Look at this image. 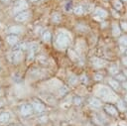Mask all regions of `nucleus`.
Returning <instances> with one entry per match:
<instances>
[{
    "label": "nucleus",
    "mask_w": 127,
    "mask_h": 126,
    "mask_svg": "<svg viewBox=\"0 0 127 126\" xmlns=\"http://www.w3.org/2000/svg\"><path fill=\"white\" fill-rule=\"evenodd\" d=\"M73 102H74V104H76V105H79L80 103H81V98L80 97H74L73 98Z\"/></svg>",
    "instance_id": "2f4dec72"
},
{
    "label": "nucleus",
    "mask_w": 127,
    "mask_h": 126,
    "mask_svg": "<svg viewBox=\"0 0 127 126\" xmlns=\"http://www.w3.org/2000/svg\"><path fill=\"white\" fill-rule=\"evenodd\" d=\"M98 94H99L103 99H106V96H107V95H110V94H112V93H111V91H110L107 87L102 86V87L99 88V90H98Z\"/></svg>",
    "instance_id": "ddd939ff"
},
{
    "label": "nucleus",
    "mask_w": 127,
    "mask_h": 126,
    "mask_svg": "<svg viewBox=\"0 0 127 126\" xmlns=\"http://www.w3.org/2000/svg\"><path fill=\"white\" fill-rule=\"evenodd\" d=\"M91 63L93 64V66L95 68H100V67H103L105 64H106V62L102 59H99V58H92L91 59Z\"/></svg>",
    "instance_id": "6e6552de"
},
{
    "label": "nucleus",
    "mask_w": 127,
    "mask_h": 126,
    "mask_svg": "<svg viewBox=\"0 0 127 126\" xmlns=\"http://www.w3.org/2000/svg\"><path fill=\"white\" fill-rule=\"evenodd\" d=\"M93 78H94V80L99 81V80H101V79L103 78V75H102L101 73H95L94 76H93Z\"/></svg>",
    "instance_id": "c756f323"
},
{
    "label": "nucleus",
    "mask_w": 127,
    "mask_h": 126,
    "mask_svg": "<svg viewBox=\"0 0 127 126\" xmlns=\"http://www.w3.org/2000/svg\"><path fill=\"white\" fill-rule=\"evenodd\" d=\"M104 109H105V111H106L109 115H112V116L117 115V109H116V107L113 106L112 104H106V105L104 106Z\"/></svg>",
    "instance_id": "9d476101"
},
{
    "label": "nucleus",
    "mask_w": 127,
    "mask_h": 126,
    "mask_svg": "<svg viewBox=\"0 0 127 126\" xmlns=\"http://www.w3.org/2000/svg\"><path fill=\"white\" fill-rule=\"evenodd\" d=\"M88 102H89V104H90L92 107H94V108H99V107H101V105H102L101 101H100L98 98H96V97H90V98L88 99Z\"/></svg>",
    "instance_id": "f8f14e48"
},
{
    "label": "nucleus",
    "mask_w": 127,
    "mask_h": 126,
    "mask_svg": "<svg viewBox=\"0 0 127 126\" xmlns=\"http://www.w3.org/2000/svg\"><path fill=\"white\" fill-rule=\"evenodd\" d=\"M117 108H118V110H120V111H125L126 110V102L125 101H123L122 99H118L117 100Z\"/></svg>",
    "instance_id": "a211bd4d"
},
{
    "label": "nucleus",
    "mask_w": 127,
    "mask_h": 126,
    "mask_svg": "<svg viewBox=\"0 0 127 126\" xmlns=\"http://www.w3.org/2000/svg\"><path fill=\"white\" fill-rule=\"evenodd\" d=\"M122 63H123L125 66H127V56H125V57L122 58Z\"/></svg>",
    "instance_id": "f704fd0d"
},
{
    "label": "nucleus",
    "mask_w": 127,
    "mask_h": 126,
    "mask_svg": "<svg viewBox=\"0 0 127 126\" xmlns=\"http://www.w3.org/2000/svg\"><path fill=\"white\" fill-rule=\"evenodd\" d=\"M29 53H28V61L32 60L34 58V55L35 53L39 50V45L37 43H31L29 44Z\"/></svg>",
    "instance_id": "20e7f679"
},
{
    "label": "nucleus",
    "mask_w": 127,
    "mask_h": 126,
    "mask_svg": "<svg viewBox=\"0 0 127 126\" xmlns=\"http://www.w3.org/2000/svg\"><path fill=\"white\" fill-rule=\"evenodd\" d=\"M29 48V44L27 43H22V44H19L17 46L14 47V51H24V50H27Z\"/></svg>",
    "instance_id": "aec40b11"
},
{
    "label": "nucleus",
    "mask_w": 127,
    "mask_h": 126,
    "mask_svg": "<svg viewBox=\"0 0 127 126\" xmlns=\"http://www.w3.org/2000/svg\"><path fill=\"white\" fill-rule=\"evenodd\" d=\"M116 78H117V80L118 81H125V75L124 74H121V73H118V74H116Z\"/></svg>",
    "instance_id": "c85d7f7f"
},
{
    "label": "nucleus",
    "mask_w": 127,
    "mask_h": 126,
    "mask_svg": "<svg viewBox=\"0 0 127 126\" xmlns=\"http://www.w3.org/2000/svg\"><path fill=\"white\" fill-rule=\"evenodd\" d=\"M73 13L75 15H77V16H80V15H82L84 13V9H83L82 6H76L73 9Z\"/></svg>",
    "instance_id": "4be33fe9"
},
{
    "label": "nucleus",
    "mask_w": 127,
    "mask_h": 126,
    "mask_svg": "<svg viewBox=\"0 0 127 126\" xmlns=\"http://www.w3.org/2000/svg\"><path fill=\"white\" fill-rule=\"evenodd\" d=\"M79 79H80V81H82L83 83H87V82H88V79H87V76H86L85 74H82V75L80 76V78H79Z\"/></svg>",
    "instance_id": "7c9ffc66"
},
{
    "label": "nucleus",
    "mask_w": 127,
    "mask_h": 126,
    "mask_svg": "<svg viewBox=\"0 0 127 126\" xmlns=\"http://www.w3.org/2000/svg\"><path fill=\"white\" fill-rule=\"evenodd\" d=\"M61 20H62V17H61V15L59 13H57V12L53 13V15H52V22L54 24H59L61 22Z\"/></svg>",
    "instance_id": "6ab92c4d"
},
{
    "label": "nucleus",
    "mask_w": 127,
    "mask_h": 126,
    "mask_svg": "<svg viewBox=\"0 0 127 126\" xmlns=\"http://www.w3.org/2000/svg\"><path fill=\"white\" fill-rule=\"evenodd\" d=\"M112 13H113V16H114L115 18H119V14H118V13H116L114 10H112Z\"/></svg>",
    "instance_id": "c9c22d12"
},
{
    "label": "nucleus",
    "mask_w": 127,
    "mask_h": 126,
    "mask_svg": "<svg viewBox=\"0 0 127 126\" xmlns=\"http://www.w3.org/2000/svg\"><path fill=\"white\" fill-rule=\"evenodd\" d=\"M125 55H126V56H127V50H126V51H125Z\"/></svg>",
    "instance_id": "79ce46f5"
},
{
    "label": "nucleus",
    "mask_w": 127,
    "mask_h": 126,
    "mask_svg": "<svg viewBox=\"0 0 127 126\" xmlns=\"http://www.w3.org/2000/svg\"><path fill=\"white\" fill-rule=\"evenodd\" d=\"M3 104H4V102H3V101H1V100H0V107H1V106H3Z\"/></svg>",
    "instance_id": "ea45409f"
},
{
    "label": "nucleus",
    "mask_w": 127,
    "mask_h": 126,
    "mask_svg": "<svg viewBox=\"0 0 127 126\" xmlns=\"http://www.w3.org/2000/svg\"><path fill=\"white\" fill-rule=\"evenodd\" d=\"M32 106H33V109H34L37 113H42V112H44L45 109H46L45 105H44L42 102L37 101V100H34V101L32 102Z\"/></svg>",
    "instance_id": "423d86ee"
},
{
    "label": "nucleus",
    "mask_w": 127,
    "mask_h": 126,
    "mask_svg": "<svg viewBox=\"0 0 127 126\" xmlns=\"http://www.w3.org/2000/svg\"><path fill=\"white\" fill-rule=\"evenodd\" d=\"M118 70H119V68L116 65H110V67H109V72L111 74H118Z\"/></svg>",
    "instance_id": "bb28decb"
},
{
    "label": "nucleus",
    "mask_w": 127,
    "mask_h": 126,
    "mask_svg": "<svg viewBox=\"0 0 127 126\" xmlns=\"http://www.w3.org/2000/svg\"><path fill=\"white\" fill-rule=\"evenodd\" d=\"M124 101H125V102H127V94H126V95H125V97H124Z\"/></svg>",
    "instance_id": "58836bf2"
},
{
    "label": "nucleus",
    "mask_w": 127,
    "mask_h": 126,
    "mask_svg": "<svg viewBox=\"0 0 127 126\" xmlns=\"http://www.w3.org/2000/svg\"><path fill=\"white\" fill-rule=\"evenodd\" d=\"M120 34H121V28L119 27L117 23H113L112 24V35L114 37H118Z\"/></svg>",
    "instance_id": "4468645a"
},
{
    "label": "nucleus",
    "mask_w": 127,
    "mask_h": 126,
    "mask_svg": "<svg viewBox=\"0 0 127 126\" xmlns=\"http://www.w3.org/2000/svg\"><path fill=\"white\" fill-rule=\"evenodd\" d=\"M123 74H124V75H125V77L127 78V69H125V70H124V72H123Z\"/></svg>",
    "instance_id": "4c0bfd02"
},
{
    "label": "nucleus",
    "mask_w": 127,
    "mask_h": 126,
    "mask_svg": "<svg viewBox=\"0 0 127 126\" xmlns=\"http://www.w3.org/2000/svg\"><path fill=\"white\" fill-rule=\"evenodd\" d=\"M33 106H31L30 104H23L20 107V113L23 116H29L33 113Z\"/></svg>",
    "instance_id": "7ed1b4c3"
},
{
    "label": "nucleus",
    "mask_w": 127,
    "mask_h": 126,
    "mask_svg": "<svg viewBox=\"0 0 127 126\" xmlns=\"http://www.w3.org/2000/svg\"><path fill=\"white\" fill-rule=\"evenodd\" d=\"M122 86L127 90V81H123V83H122Z\"/></svg>",
    "instance_id": "e433bc0d"
},
{
    "label": "nucleus",
    "mask_w": 127,
    "mask_h": 126,
    "mask_svg": "<svg viewBox=\"0 0 127 126\" xmlns=\"http://www.w3.org/2000/svg\"><path fill=\"white\" fill-rule=\"evenodd\" d=\"M108 84H109L110 87L113 88V89H118L119 86H120V85H119V81L116 80V79H113V78H111V79L108 80Z\"/></svg>",
    "instance_id": "f3484780"
},
{
    "label": "nucleus",
    "mask_w": 127,
    "mask_h": 126,
    "mask_svg": "<svg viewBox=\"0 0 127 126\" xmlns=\"http://www.w3.org/2000/svg\"><path fill=\"white\" fill-rule=\"evenodd\" d=\"M27 8H28V4H27V2H26L25 0H19V1H17V2L15 3L13 12L17 15L18 13L23 12V11H24L25 9H27Z\"/></svg>",
    "instance_id": "f03ea898"
},
{
    "label": "nucleus",
    "mask_w": 127,
    "mask_h": 126,
    "mask_svg": "<svg viewBox=\"0 0 127 126\" xmlns=\"http://www.w3.org/2000/svg\"><path fill=\"white\" fill-rule=\"evenodd\" d=\"M71 41L70 35L67 32H60L56 38V46L60 49L66 48Z\"/></svg>",
    "instance_id": "f257e3e1"
},
{
    "label": "nucleus",
    "mask_w": 127,
    "mask_h": 126,
    "mask_svg": "<svg viewBox=\"0 0 127 126\" xmlns=\"http://www.w3.org/2000/svg\"><path fill=\"white\" fill-rule=\"evenodd\" d=\"M126 115H127V114H126Z\"/></svg>",
    "instance_id": "c03bdc74"
},
{
    "label": "nucleus",
    "mask_w": 127,
    "mask_h": 126,
    "mask_svg": "<svg viewBox=\"0 0 127 126\" xmlns=\"http://www.w3.org/2000/svg\"><path fill=\"white\" fill-rule=\"evenodd\" d=\"M119 44L121 47H127V36H122L119 39Z\"/></svg>",
    "instance_id": "a878e982"
},
{
    "label": "nucleus",
    "mask_w": 127,
    "mask_h": 126,
    "mask_svg": "<svg viewBox=\"0 0 127 126\" xmlns=\"http://www.w3.org/2000/svg\"><path fill=\"white\" fill-rule=\"evenodd\" d=\"M10 60L14 63H18L19 62H21V60H22V53H21V51H14L10 55Z\"/></svg>",
    "instance_id": "0eeeda50"
},
{
    "label": "nucleus",
    "mask_w": 127,
    "mask_h": 126,
    "mask_svg": "<svg viewBox=\"0 0 127 126\" xmlns=\"http://www.w3.org/2000/svg\"><path fill=\"white\" fill-rule=\"evenodd\" d=\"M122 1H126V2H127V0H122Z\"/></svg>",
    "instance_id": "37998d69"
},
{
    "label": "nucleus",
    "mask_w": 127,
    "mask_h": 126,
    "mask_svg": "<svg viewBox=\"0 0 127 126\" xmlns=\"http://www.w3.org/2000/svg\"><path fill=\"white\" fill-rule=\"evenodd\" d=\"M93 15L96 18H106L107 17V12L104 9L97 7V8H95V10L93 12Z\"/></svg>",
    "instance_id": "1a4fd4ad"
},
{
    "label": "nucleus",
    "mask_w": 127,
    "mask_h": 126,
    "mask_svg": "<svg viewBox=\"0 0 127 126\" xmlns=\"http://www.w3.org/2000/svg\"><path fill=\"white\" fill-rule=\"evenodd\" d=\"M68 55H69V58H70L72 61H74V62H76V63L79 62V57H78V55H77L74 51L69 50V51H68Z\"/></svg>",
    "instance_id": "412c9836"
},
{
    "label": "nucleus",
    "mask_w": 127,
    "mask_h": 126,
    "mask_svg": "<svg viewBox=\"0 0 127 126\" xmlns=\"http://www.w3.org/2000/svg\"><path fill=\"white\" fill-rule=\"evenodd\" d=\"M29 17H30V12L29 11H23V12L18 13L15 16V21H17V22H24V21L28 20Z\"/></svg>",
    "instance_id": "39448f33"
},
{
    "label": "nucleus",
    "mask_w": 127,
    "mask_h": 126,
    "mask_svg": "<svg viewBox=\"0 0 127 126\" xmlns=\"http://www.w3.org/2000/svg\"><path fill=\"white\" fill-rule=\"evenodd\" d=\"M38 61L42 62V63H47V59H46L44 56H42V57H39V58H38Z\"/></svg>",
    "instance_id": "473e14b6"
},
{
    "label": "nucleus",
    "mask_w": 127,
    "mask_h": 126,
    "mask_svg": "<svg viewBox=\"0 0 127 126\" xmlns=\"http://www.w3.org/2000/svg\"><path fill=\"white\" fill-rule=\"evenodd\" d=\"M23 31V28L21 26H11L7 29V33H10L11 35H15V34H19Z\"/></svg>",
    "instance_id": "9b49d317"
},
{
    "label": "nucleus",
    "mask_w": 127,
    "mask_h": 126,
    "mask_svg": "<svg viewBox=\"0 0 127 126\" xmlns=\"http://www.w3.org/2000/svg\"><path fill=\"white\" fill-rule=\"evenodd\" d=\"M51 38H52V36H51V33H50L49 31H46V32L43 33L42 39H43L45 42H50V41H51Z\"/></svg>",
    "instance_id": "b1692460"
},
{
    "label": "nucleus",
    "mask_w": 127,
    "mask_h": 126,
    "mask_svg": "<svg viewBox=\"0 0 127 126\" xmlns=\"http://www.w3.org/2000/svg\"><path fill=\"white\" fill-rule=\"evenodd\" d=\"M10 120V114L7 112H3L0 114V123L1 124H5Z\"/></svg>",
    "instance_id": "dca6fc26"
},
{
    "label": "nucleus",
    "mask_w": 127,
    "mask_h": 126,
    "mask_svg": "<svg viewBox=\"0 0 127 126\" xmlns=\"http://www.w3.org/2000/svg\"><path fill=\"white\" fill-rule=\"evenodd\" d=\"M113 7H114V9L117 10V11L121 10L122 7H123L121 0H113Z\"/></svg>",
    "instance_id": "5701e85b"
},
{
    "label": "nucleus",
    "mask_w": 127,
    "mask_h": 126,
    "mask_svg": "<svg viewBox=\"0 0 127 126\" xmlns=\"http://www.w3.org/2000/svg\"><path fill=\"white\" fill-rule=\"evenodd\" d=\"M121 28H122L124 31H127V22H125V21L121 22Z\"/></svg>",
    "instance_id": "72a5a7b5"
},
{
    "label": "nucleus",
    "mask_w": 127,
    "mask_h": 126,
    "mask_svg": "<svg viewBox=\"0 0 127 126\" xmlns=\"http://www.w3.org/2000/svg\"><path fill=\"white\" fill-rule=\"evenodd\" d=\"M6 41H7V43L9 44V45H15V44H17V42H18V38H17V36L16 35H9V36H7V38H6Z\"/></svg>",
    "instance_id": "2eb2a0df"
},
{
    "label": "nucleus",
    "mask_w": 127,
    "mask_h": 126,
    "mask_svg": "<svg viewBox=\"0 0 127 126\" xmlns=\"http://www.w3.org/2000/svg\"><path fill=\"white\" fill-rule=\"evenodd\" d=\"M31 2H36V1H38V0H30Z\"/></svg>",
    "instance_id": "a19ab883"
},
{
    "label": "nucleus",
    "mask_w": 127,
    "mask_h": 126,
    "mask_svg": "<svg viewBox=\"0 0 127 126\" xmlns=\"http://www.w3.org/2000/svg\"><path fill=\"white\" fill-rule=\"evenodd\" d=\"M68 81H69L70 85H74V84L78 81V77H77L76 75H74V74H70V75H69V79H68Z\"/></svg>",
    "instance_id": "393cba45"
},
{
    "label": "nucleus",
    "mask_w": 127,
    "mask_h": 126,
    "mask_svg": "<svg viewBox=\"0 0 127 126\" xmlns=\"http://www.w3.org/2000/svg\"><path fill=\"white\" fill-rule=\"evenodd\" d=\"M67 91H68V88H67L66 86H62V87L60 88V90H59V94H60V95H64Z\"/></svg>",
    "instance_id": "cd10ccee"
}]
</instances>
